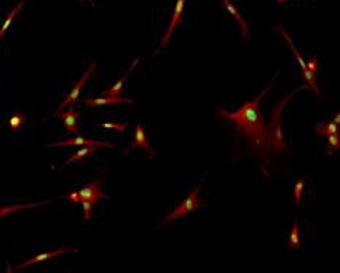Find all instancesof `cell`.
<instances>
[{"instance_id":"1","label":"cell","mask_w":340,"mask_h":273,"mask_svg":"<svg viewBox=\"0 0 340 273\" xmlns=\"http://www.w3.org/2000/svg\"><path fill=\"white\" fill-rule=\"evenodd\" d=\"M270 88H271V82L264 86V89L258 94V96H256L250 103H246L238 111L228 113L222 108L218 110V113L222 116L223 119L232 121L236 126V129L246 134L250 145L260 152L264 162H267V159H269L270 141L267 127H266V123H264V117H263V113L260 110V101L263 99V96L266 95V92L269 91Z\"/></svg>"},{"instance_id":"8","label":"cell","mask_w":340,"mask_h":273,"mask_svg":"<svg viewBox=\"0 0 340 273\" xmlns=\"http://www.w3.org/2000/svg\"><path fill=\"white\" fill-rule=\"evenodd\" d=\"M75 251H78V249L64 247V249H59V250H56V251H50V253L37 254L36 257H32V259H29V260H26L25 263H22V264H19V266H16V267H15V270L24 269V267H26V266H31V264H34V263H38V261L50 260V259H53V257H57V256H60V254H63V253H75Z\"/></svg>"},{"instance_id":"2","label":"cell","mask_w":340,"mask_h":273,"mask_svg":"<svg viewBox=\"0 0 340 273\" xmlns=\"http://www.w3.org/2000/svg\"><path fill=\"white\" fill-rule=\"evenodd\" d=\"M302 88H307V85L298 86L296 89H293L292 92H289L283 99H281V101L278 103V106L275 107L273 113H271V119H270V124L269 127H267V133H269L270 148L275 149V151H285L286 146H288L286 139H285V136H283V131H282V111L285 110L286 104L291 101V98H292L298 91H301Z\"/></svg>"},{"instance_id":"12","label":"cell","mask_w":340,"mask_h":273,"mask_svg":"<svg viewBox=\"0 0 340 273\" xmlns=\"http://www.w3.org/2000/svg\"><path fill=\"white\" fill-rule=\"evenodd\" d=\"M78 117H79V113L73 111L72 108H69L67 111L60 113V119L63 120V123L66 126V130L71 131V133H78V127H76Z\"/></svg>"},{"instance_id":"23","label":"cell","mask_w":340,"mask_h":273,"mask_svg":"<svg viewBox=\"0 0 340 273\" xmlns=\"http://www.w3.org/2000/svg\"><path fill=\"white\" fill-rule=\"evenodd\" d=\"M103 127L106 129H113V130L117 131H124L127 127V123H123V124H117V123H101Z\"/></svg>"},{"instance_id":"18","label":"cell","mask_w":340,"mask_h":273,"mask_svg":"<svg viewBox=\"0 0 340 273\" xmlns=\"http://www.w3.org/2000/svg\"><path fill=\"white\" fill-rule=\"evenodd\" d=\"M317 133L320 134H324L327 138L328 134H333V133H337V124L334 121H328V123H320L317 124L316 127Z\"/></svg>"},{"instance_id":"16","label":"cell","mask_w":340,"mask_h":273,"mask_svg":"<svg viewBox=\"0 0 340 273\" xmlns=\"http://www.w3.org/2000/svg\"><path fill=\"white\" fill-rule=\"evenodd\" d=\"M47 202L41 203H28V204H13V206H6V208H0V218L2 216H6V215L16 212V211H21V209H28V208H37V206H41V204H46Z\"/></svg>"},{"instance_id":"11","label":"cell","mask_w":340,"mask_h":273,"mask_svg":"<svg viewBox=\"0 0 340 273\" xmlns=\"http://www.w3.org/2000/svg\"><path fill=\"white\" fill-rule=\"evenodd\" d=\"M222 5L223 8H225V11L226 12H229L232 16H234L235 19L238 21V24L241 26V32H243V38L247 40L248 38V25L247 22L243 19V16H241V13L238 12V9L235 8V5L231 2V0H222Z\"/></svg>"},{"instance_id":"3","label":"cell","mask_w":340,"mask_h":273,"mask_svg":"<svg viewBox=\"0 0 340 273\" xmlns=\"http://www.w3.org/2000/svg\"><path fill=\"white\" fill-rule=\"evenodd\" d=\"M199 190H200V186H197L194 190L191 191V194L188 196L184 202L181 203L180 206H177L176 209H174L171 214L165 218L164 221H162V225H168V224L174 222V221H177L178 218H181V216L187 215L188 212H196L200 206H201V204L199 203Z\"/></svg>"},{"instance_id":"19","label":"cell","mask_w":340,"mask_h":273,"mask_svg":"<svg viewBox=\"0 0 340 273\" xmlns=\"http://www.w3.org/2000/svg\"><path fill=\"white\" fill-rule=\"evenodd\" d=\"M25 123V116L21 113V111H18V113H15L11 120H9V126H11V130H19L21 127H22V124Z\"/></svg>"},{"instance_id":"27","label":"cell","mask_w":340,"mask_h":273,"mask_svg":"<svg viewBox=\"0 0 340 273\" xmlns=\"http://www.w3.org/2000/svg\"><path fill=\"white\" fill-rule=\"evenodd\" d=\"M339 121H340V114H336V117H334V123H336V124H339Z\"/></svg>"},{"instance_id":"17","label":"cell","mask_w":340,"mask_h":273,"mask_svg":"<svg viewBox=\"0 0 340 273\" xmlns=\"http://www.w3.org/2000/svg\"><path fill=\"white\" fill-rule=\"evenodd\" d=\"M95 152V146H82V149L76 151L75 154L72 155L71 158L64 162V164H71V162H76V161H81L85 156H91Z\"/></svg>"},{"instance_id":"6","label":"cell","mask_w":340,"mask_h":273,"mask_svg":"<svg viewBox=\"0 0 340 273\" xmlns=\"http://www.w3.org/2000/svg\"><path fill=\"white\" fill-rule=\"evenodd\" d=\"M184 6H186V0H177L176 3V8H174V13H173V18H171V24L168 26V29H166V32H165V36L162 37V41H161V46L158 47L156 50V53L161 50V48H164L166 44H168V41H169V38L173 36V31L176 29L178 24L181 22V18H183V12H184Z\"/></svg>"},{"instance_id":"9","label":"cell","mask_w":340,"mask_h":273,"mask_svg":"<svg viewBox=\"0 0 340 273\" xmlns=\"http://www.w3.org/2000/svg\"><path fill=\"white\" fill-rule=\"evenodd\" d=\"M75 145H79V146H95V148H114L113 143L108 142H98V141H92V139H83V138H75V139H67V141H63V142H56V143H50L47 146H75Z\"/></svg>"},{"instance_id":"26","label":"cell","mask_w":340,"mask_h":273,"mask_svg":"<svg viewBox=\"0 0 340 273\" xmlns=\"http://www.w3.org/2000/svg\"><path fill=\"white\" fill-rule=\"evenodd\" d=\"M71 202L73 203H79V193L78 191H72V193H69L67 196H66Z\"/></svg>"},{"instance_id":"25","label":"cell","mask_w":340,"mask_h":273,"mask_svg":"<svg viewBox=\"0 0 340 273\" xmlns=\"http://www.w3.org/2000/svg\"><path fill=\"white\" fill-rule=\"evenodd\" d=\"M83 204V218L86 221L91 219V211H92V203L91 202H81Z\"/></svg>"},{"instance_id":"14","label":"cell","mask_w":340,"mask_h":273,"mask_svg":"<svg viewBox=\"0 0 340 273\" xmlns=\"http://www.w3.org/2000/svg\"><path fill=\"white\" fill-rule=\"evenodd\" d=\"M275 29H276V31H278V32H281L282 37H283V38H285V40H286V41H288V44H289V47L292 48L293 54H295V57H296V60H298V63H299V66H301V69H302V71H304V69H307V63H305L304 59H302V57H301V54H299V53H298V50H296V47H295V46H293L292 40H291V37H289V34H288V32H286V29H285V28H283V26H281V25H276V28H275Z\"/></svg>"},{"instance_id":"5","label":"cell","mask_w":340,"mask_h":273,"mask_svg":"<svg viewBox=\"0 0 340 273\" xmlns=\"http://www.w3.org/2000/svg\"><path fill=\"white\" fill-rule=\"evenodd\" d=\"M95 67H96V64L95 63H91L89 64V67H88V71L83 73V76L78 81V83L73 86V89L71 91V94L64 98V101L61 103L59 106V111H61L63 108H66L67 106H71V104H73L78 98H79V94H81V89H82V86H85V83L88 82V79H89V76L92 75V72L95 71Z\"/></svg>"},{"instance_id":"7","label":"cell","mask_w":340,"mask_h":273,"mask_svg":"<svg viewBox=\"0 0 340 273\" xmlns=\"http://www.w3.org/2000/svg\"><path fill=\"white\" fill-rule=\"evenodd\" d=\"M111 104H133L131 98H121V96H103V98H88L85 99V106L89 108L111 106Z\"/></svg>"},{"instance_id":"21","label":"cell","mask_w":340,"mask_h":273,"mask_svg":"<svg viewBox=\"0 0 340 273\" xmlns=\"http://www.w3.org/2000/svg\"><path fill=\"white\" fill-rule=\"evenodd\" d=\"M289 246L292 249H299V229H298V224L295 222L291 231V237H289Z\"/></svg>"},{"instance_id":"15","label":"cell","mask_w":340,"mask_h":273,"mask_svg":"<svg viewBox=\"0 0 340 273\" xmlns=\"http://www.w3.org/2000/svg\"><path fill=\"white\" fill-rule=\"evenodd\" d=\"M25 5V0H21L15 8H13L12 11H11V13L8 15V18L5 19V22H3V25H2V28H0V40H2V37L5 36V32L8 31V28L11 26V24H12V21L15 19V16L19 13V11L22 9V6Z\"/></svg>"},{"instance_id":"28","label":"cell","mask_w":340,"mask_h":273,"mask_svg":"<svg viewBox=\"0 0 340 273\" xmlns=\"http://www.w3.org/2000/svg\"><path fill=\"white\" fill-rule=\"evenodd\" d=\"M278 3H283V2H286V0H276Z\"/></svg>"},{"instance_id":"22","label":"cell","mask_w":340,"mask_h":273,"mask_svg":"<svg viewBox=\"0 0 340 273\" xmlns=\"http://www.w3.org/2000/svg\"><path fill=\"white\" fill-rule=\"evenodd\" d=\"M304 186H305L304 180H302V178H298V181H296V184H295V187H293L295 203H296V206H299V203H301V194H302V190H304Z\"/></svg>"},{"instance_id":"20","label":"cell","mask_w":340,"mask_h":273,"mask_svg":"<svg viewBox=\"0 0 340 273\" xmlns=\"http://www.w3.org/2000/svg\"><path fill=\"white\" fill-rule=\"evenodd\" d=\"M327 141H328L327 154H334V152L339 149V134H337V133L328 134Z\"/></svg>"},{"instance_id":"24","label":"cell","mask_w":340,"mask_h":273,"mask_svg":"<svg viewBox=\"0 0 340 273\" xmlns=\"http://www.w3.org/2000/svg\"><path fill=\"white\" fill-rule=\"evenodd\" d=\"M307 67H308V71L311 72V75L317 78V73H318V60H317V57H313V59L310 60L307 63Z\"/></svg>"},{"instance_id":"10","label":"cell","mask_w":340,"mask_h":273,"mask_svg":"<svg viewBox=\"0 0 340 273\" xmlns=\"http://www.w3.org/2000/svg\"><path fill=\"white\" fill-rule=\"evenodd\" d=\"M134 148H142V149H145L148 155L152 158L153 156V151L151 149V146H149V142H148V138H146V134H145V130H143V127H142L141 124H138L136 126V133H134V139H133V142L130 145L129 149H134Z\"/></svg>"},{"instance_id":"13","label":"cell","mask_w":340,"mask_h":273,"mask_svg":"<svg viewBox=\"0 0 340 273\" xmlns=\"http://www.w3.org/2000/svg\"><path fill=\"white\" fill-rule=\"evenodd\" d=\"M136 64H138V59L134 60V63H133V64L130 66L129 71L126 72V73H124V75H123V76H121V78L118 79L117 83H116V85H114L113 88H110V89H107V91H104V92H101V95H103V96H120L121 91H123V85H124V81H126V78L129 76L130 72L134 69V66H136Z\"/></svg>"},{"instance_id":"4","label":"cell","mask_w":340,"mask_h":273,"mask_svg":"<svg viewBox=\"0 0 340 273\" xmlns=\"http://www.w3.org/2000/svg\"><path fill=\"white\" fill-rule=\"evenodd\" d=\"M103 178H98L92 183L83 186L81 190H78L79 193V202H91L92 204L98 202L99 199H106L107 194L101 191V186H103Z\"/></svg>"}]
</instances>
